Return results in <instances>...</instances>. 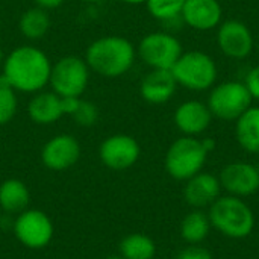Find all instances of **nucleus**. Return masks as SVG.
Wrapping results in <instances>:
<instances>
[{"instance_id":"nucleus-18","label":"nucleus","mask_w":259,"mask_h":259,"mask_svg":"<svg viewBox=\"0 0 259 259\" xmlns=\"http://www.w3.org/2000/svg\"><path fill=\"white\" fill-rule=\"evenodd\" d=\"M27 112L32 121L38 124H50L59 120L62 114L61 97L56 93L36 94L27 106Z\"/></svg>"},{"instance_id":"nucleus-5","label":"nucleus","mask_w":259,"mask_h":259,"mask_svg":"<svg viewBox=\"0 0 259 259\" xmlns=\"http://www.w3.org/2000/svg\"><path fill=\"white\" fill-rule=\"evenodd\" d=\"M208 158L202 140L196 137H181L165 153V170L176 181H188L202 171Z\"/></svg>"},{"instance_id":"nucleus-12","label":"nucleus","mask_w":259,"mask_h":259,"mask_svg":"<svg viewBox=\"0 0 259 259\" xmlns=\"http://www.w3.org/2000/svg\"><path fill=\"white\" fill-rule=\"evenodd\" d=\"M220 184L231 196L247 197L259 190V170L249 162H231L220 173Z\"/></svg>"},{"instance_id":"nucleus-26","label":"nucleus","mask_w":259,"mask_h":259,"mask_svg":"<svg viewBox=\"0 0 259 259\" xmlns=\"http://www.w3.org/2000/svg\"><path fill=\"white\" fill-rule=\"evenodd\" d=\"M76 123L79 126H83V127H90L93 126L97 118H99V111H97V106L93 105L91 102H87V100H80L77 109L74 111L73 114Z\"/></svg>"},{"instance_id":"nucleus-35","label":"nucleus","mask_w":259,"mask_h":259,"mask_svg":"<svg viewBox=\"0 0 259 259\" xmlns=\"http://www.w3.org/2000/svg\"><path fill=\"white\" fill-rule=\"evenodd\" d=\"M256 167H258V170H259V159H258V164H256Z\"/></svg>"},{"instance_id":"nucleus-6","label":"nucleus","mask_w":259,"mask_h":259,"mask_svg":"<svg viewBox=\"0 0 259 259\" xmlns=\"http://www.w3.org/2000/svg\"><path fill=\"white\" fill-rule=\"evenodd\" d=\"M252 96L244 82L228 80L212 87L208 96V108L212 117L234 121L252 106Z\"/></svg>"},{"instance_id":"nucleus-29","label":"nucleus","mask_w":259,"mask_h":259,"mask_svg":"<svg viewBox=\"0 0 259 259\" xmlns=\"http://www.w3.org/2000/svg\"><path fill=\"white\" fill-rule=\"evenodd\" d=\"M80 103L79 97H61V108H62V114L65 115H73L74 111L77 109Z\"/></svg>"},{"instance_id":"nucleus-3","label":"nucleus","mask_w":259,"mask_h":259,"mask_svg":"<svg viewBox=\"0 0 259 259\" xmlns=\"http://www.w3.org/2000/svg\"><path fill=\"white\" fill-rule=\"evenodd\" d=\"M211 226L232 240L247 238L255 228V215L250 206L237 196H220L209 206Z\"/></svg>"},{"instance_id":"nucleus-7","label":"nucleus","mask_w":259,"mask_h":259,"mask_svg":"<svg viewBox=\"0 0 259 259\" xmlns=\"http://www.w3.org/2000/svg\"><path fill=\"white\" fill-rule=\"evenodd\" d=\"M138 53L152 70H171L184 52L173 33L152 32L141 39Z\"/></svg>"},{"instance_id":"nucleus-19","label":"nucleus","mask_w":259,"mask_h":259,"mask_svg":"<svg viewBox=\"0 0 259 259\" xmlns=\"http://www.w3.org/2000/svg\"><path fill=\"white\" fill-rule=\"evenodd\" d=\"M235 121V137L241 149L259 155V106H250Z\"/></svg>"},{"instance_id":"nucleus-9","label":"nucleus","mask_w":259,"mask_h":259,"mask_svg":"<svg viewBox=\"0 0 259 259\" xmlns=\"http://www.w3.org/2000/svg\"><path fill=\"white\" fill-rule=\"evenodd\" d=\"M17 240L29 249H42L53 238V223L39 209H24L14 222Z\"/></svg>"},{"instance_id":"nucleus-28","label":"nucleus","mask_w":259,"mask_h":259,"mask_svg":"<svg viewBox=\"0 0 259 259\" xmlns=\"http://www.w3.org/2000/svg\"><path fill=\"white\" fill-rule=\"evenodd\" d=\"M178 259H212V255H211L206 249L199 247L197 244H194V246L185 249V250L179 255V258Z\"/></svg>"},{"instance_id":"nucleus-31","label":"nucleus","mask_w":259,"mask_h":259,"mask_svg":"<svg viewBox=\"0 0 259 259\" xmlns=\"http://www.w3.org/2000/svg\"><path fill=\"white\" fill-rule=\"evenodd\" d=\"M202 144H203V147H205V150L209 153V152H212L214 149H215V141L212 140V138H205V140H202Z\"/></svg>"},{"instance_id":"nucleus-22","label":"nucleus","mask_w":259,"mask_h":259,"mask_svg":"<svg viewBox=\"0 0 259 259\" xmlns=\"http://www.w3.org/2000/svg\"><path fill=\"white\" fill-rule=\"evenodd\" d=\"M120 253L123 259H153L156 246L153 240L144 234H131L120 243Z\"/></svg>"},{"instance_id":"nucleus-21","label":"nucleus","mask_w":259,"mask_h":259,"mask_svg":"<svg viewBox=\"0 0 259 259\" xmlns=\"http://www.w3.org/2000/svg\"><path fill=\"white\" fill-rule=\"evenodd\" d=\"M209 217L200 211H193L187 214L181 223V235L190 244H200L206 240L211 231Z\"/></svg>"},{"instance_id":"nucleus-20","label":"nucleus","mask_w":259,"mask_h":259,"mask_svg":"<svg viewBox=\"0 0 259 259\" xmlns=\"http://www.w3.org/2000/svg\"><path fill=\"white\" fill-rule=\"evenodd\" d=\"M30 200L29 190L18 179H8L0 185V208L6 214L23 212Z\"/></svg>"},{"instance_id":"nucleus-24","label":"nucleus","mask_w":259,"mask_h":259,"mask_svg":"<svg viewBox=\"0 0 259 259\" xmlns=\"http://www.w3.org/2000/svg\"><path fill=\"white\" fill-rule=\"evenodd\" d=\"M146 5L152 17L167 23L181 17L185 0H147Z\"/></svg>"},{"instance_id":"nucleus-34","label":"nucleus","mask_w":259,"mask_h":259,"mask_svg":"<svg viewBox=\"0 0 259 259\" xmlns=\"http://www.w3.org/2000/svg\"><path fill=\"white\" fill-rule=\"evenodd\" d=\"M83 2H99V0H83Z\"/></svg>"},{"instance_id":"nucleus-15","label":"nucleus","mask_w":259,"mask_h":259,"mask_svg":"<svg viewBox=\"0 0 259 259\" xmlns=\"http://www.w3.org/2000/svg\"><path fill=\"white\" fill-rule=\"evenodd\" d=\"M173 118L176 127L184 135L197 137L209 127L212 121V114L206 103L200 100H188L178 106Z\"/></svg>"},{"instance_id":"nucleus-17","label":"nucleus","mask_w":259,"mask_h":259,"mask_svg":"<svg viewBox=\"0 0 259 259\" xmlns=\"http://www.w3.org/2000/svg\"><path fill=\"white\" fill-rule=\"evenodd\" d=\"M178 82L171 70H152L140 85L141 97L152 105L167 103L176 93Z\"/></svg>"},{"instance_id":"nucleus-33","label":"nucleus","mask_w":259,"mask_h":259,"mask_svg":"<svg viewBox=\"0 0 259 259\" xmlns=\"http://www.w3.org/2000/svg\"><path fill=\"white\" fill-rule=\"evenodd\" d=\"M106 259H123L121 256H109V258H106Z\"/></svg>"},{"instance_id":"nucleus-25","label":"nucleus","mask_w":259,"mask_h":259,"mask_svg":"<svg viewBox=\"0 0 259 259\" xmlns=\"http://www.w3.org/2000/svg\"><path fill=\"white\" fill-rule=\"evenodd\" d=\"M17 112V97L11 87L0 85V126L9 123Z\"/></svg>"},{"instance_id":"nucleus-2","label":"nucleus","mask_w":259,"mask_h":259,"mask_svg":"<svg viewBox=\"0 0 259 259\" xmlns=\"http://www.w3.org/2000/svg\"><path fill=\"white\" fill-rule=\"evenodd\" d=\"M135 61L132 42L123 36L111 35L96 39L87 50V64L105 77H118L129 71Z\"/></svg>"},{"instance_id":"nucleus-8","label":"nucleus","mask_w":259,"mask_h":259,"mask_svg":"<svg viewBox=\"0 0 259 259\" xmlns=\"http://www.w3.org/2000/svg\"><path fill=\"white\" fill-rule=\"evenodd\" d=\"M88 64L77 56H65L52 65L50 85L59 97H79L88 85Z\"/></svg>"},{"instance_id":"nucleus-14","label":"nucleus","mask_w":259,"mask_h":259,"mask_svg":"<svg viewBox=\"0 0 259 259\" xmlns=\"http://www.w3.org/2000/svg\"><path fill=\"white\" fill-rule=\"evenodd\" d=\"M181 15L191 29L206 32L220 26L223 9L219 0H185Z\"/></svg>"},{"instance_id":"nucleus-32","label":"nucleus","mask_w":259,"mask_h":259,"mask_svg":"<svg viewBox=\"0 0 259 259\" xmlns=\"http://www.w3.org/2000/svg\"><path fill=\"white\" fill-rule=\"evenodd\" d=\"M123 2L129 5H141V3H146L147 0H123Z\"/></svg>"},{"instance_id":"nucleus-1","label":"nucleus","mask_w":259,"mask_h":259,"mask_svg":"<svg viewBox=\"0 0 259 259\" xmlns=\"http://www.w3.org/2000/svg\"><path fill=\"white\" fill-rule=\"evenodd\" d=\"M52 73V64L44 52L32 46H21L12 50L5 59L3 74L12 90L36 93L42 90Z\"/></svg>"},{"instance_id":"nucleus-13","label":"nucleus","mask_w":259,"mask_h":259,"mask_svg":"<svg viewBox=\"0 0 259 259\" xmlns=\"http://www.w3.org/2000/svg\"><path fill=\"white\" fill-rule=\"evenodd\" d=\"M80 156V146L77 140L71 135H58L49 140L42 150V164L55 171H62L73 167Z\"/></svg>"},{"instance_id":"nucleus-11","label":"nucleus","mask_w":259,"mask_h":259,"mask_svg":"<svg viewBox=\"0 0 259 259\" xmlns=\"http://www.w3.org/2000/svg\"><path fill=\"white\" fill-rule=\"evenodd\" d=\"M99 153L102 162L108 168L126 170L138 161L141 149L135 138L124 134H117L102 143Z\"/></svg>"},{"instance_id":"nucleus-16","label":"nucleus","mask_w":259,"mask_h":259,"mask_svg":"<svg viewBox=\"0 0 259 259\" xmlns=\"http://www.w3.org/2000/svg\"><path fill=\"white\" fill-rule=\"evenodd\" d=\"M222 193L220 179L211 173H197L191 179L187 181L184 188V197L188 205L194 208H205L211 206Z\"/></svg>"},{"instance_id":"nucleus-23","label":"nucleus","mask_w":259,"mask_h":259,"mask_svg":"<svg viewBox=\"0 0 259 259\" xmlns=\"http://www.w3.org/2000/svg\"><path fill=\"white\" fill-rule=\"evenodd\" d=\"M18 27L26 38L39 39L47 33L50 27V17L42 8H30L21 15Z\"/></svg>"},{"instance_id":"nucleus-4","label":"nucleus","mask_w":259,"mask_h":259,"mask_svg":"<svg viewBox=\"0 0 259 259\" xmlns=\"http://www.w3.org/2000/svg\"><path fill=\"white\" fill-rule=\"evenodd\" d=\"M178 85L190 91H206L215 85L219 71L214 59L199 50L182 53L171 68Z\"/></svg>"},{"instance_id":"nucleus-10","label":"nucleus","mask_w":259,"mask_h":259,"mask_svg":"<svg viewBox=\"0 0 259 259\" xmlns=\"http://www.w3.org/2000/svg\"><path fill=\"white\" fill-rule=\"evenodd\" d=\"M217 44L228 58L244 59L253 50V35L246 23L240 20H226L219 26Z\"/></svg>"},{"instance_id":"nucleus-27","label":"nucleus","mask_w":259,"mask_h":259,"mask_svg":"<svg viewBox=\"0 0 259 259\" xmlns=\"http://www.w3.org/2000/svg\"><path fill=\"white\" fill-rule=\"evenodd\" d=\"M244 85L249 90L252 99L259 102V65L249 70V73L244 79Z\"/></svg>"},{"instance_id":"nucleus-30","label":"nucleus","mask_w":259,"mask_h":259,"mask_svg":"<svg viewBox=\"0 0 259 259\" xmlns=\"http://www.w3.org/2000/svg\"><path fill=\"white\" fill-rule=\"evenodd\" d=\"M39 8H42V9H52V8H58L59 5H62L65 0H33Z\"/></svg>"}]
</instances>
